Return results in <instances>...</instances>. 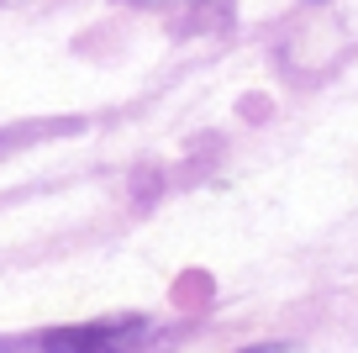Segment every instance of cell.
<instances>
[{
	"mask_svg": "<svg viewBox=\"0 0 358 353\" xmlns=\"http://www.w3.org/2000/svg\"><path fill=\"white\" fill-rule=\"evenodd\" d=\"M248 353H280V348H274V342H264V348H248Z\"/></svg>",
	"mask_w": 358,
	"mask_h": 353,
	"instance_id": "7a4b0ae2",
	"label": "cell"
},
{
	"mask_svg": "<svg viewBox=\"0 0 358 353\" xmlns=\"http://www.w3.org/2000/svg\"><path fill=\"white\" fill-rule=\"evenodd\" d=\"M137 321H85V327H53L43 353H127L137 342Z\"/></svg>",
	"mask_w": 358,
	"mask_h": 353,
	"instance_id": "6da1fadb",
	"label": "cell"
}]
</instances>
